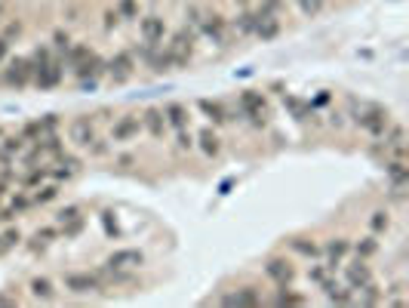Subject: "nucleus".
<instances>
[{
  "label": "nucleus",
  "mask_w": 409,
  "mask_h": 308,
  "mask_svg": "<svg viewBox=\"0 0 409 308\" xmlns=\"http://www.w3.org/2000/svg\"><path fill=\"white\" fill-rule=\"evenodd\" d=\"M0 305H16V296H3L0 293Z\"/></svg>",
  "instance_id": "nucleus-48"
},
{
  "label": "nucleus",
  "mask_w": 409,
  "mask_h": 308,
  "mask_svg": "<svg viewBox=\"0 0 409 308\" xmlns=\"http://www.w3.org/2000/svg\"><path fill=\"white\" fill-rule=\"evenodd\" d=\"M219 302L222 305H262V302H265V296H262L259 287H240V290L222 296Z\"/></svg>",
  "instance_id": "nucleus-21"
},
{
  "label": "nucleus",
  "mask_w": 409,
  "mask_h": 308,
  "mask_svg": "<svg viewBox=\"0 0 409 308\" xmlns=\"http://www.w3.org/2000/svg\"><path fill=\"white\" fill-rule=\"evenodd\" d=\"M369 228H373V234H385L388 228H391V213H388V209H375V213L369 216Z\"/></svg>",
  "instance_id": "nucleus-35"
},
{
  "label": "nucleus",
  "mask_w": 409,
  "mask_h": 308,
  "mask_svg": "<svg viewBox=\"0 0 409 308\" xmlns=\"http://www.w3.org/2000/svg\"><path fill=\"white\" fill-rule=\"evenodd\" d=\"M59 130V117L56 114H46V117H41V121H31V123H25L22 130H19V136H22L25 142H37L41 136H46V133H56Z\"/></svg>",
  "instance_id": "nucleus-19"
},
{
  "label": "nucleus",
  "mask_w": 409,
  "mask_h": 308,
  "mask_svg": "<svg viewBox=\"0 0 409 308\" xmlns=\"http://www.w3.org/2000/svg\"><path fill=\"white\" fill-rule=\"evenodd\" d=\"M25 148H28V142L19 133H3V139H0V167H10L12 161H19Z\"/></svg>",
  "instance_id": "nucleus-20"
},
{
  "label": "nucleus",
  "mask_w": 409,
  "mask_h": 308,
  "mask_svg": "<svg viewBox=\"0 0 409 308\" xmlns=\"http://www.w3.org/2000/svg\"><path fill=\"white\" fill-rule=\"evenodd\" d=\"M71 43H74V41H71V34H68L65 28H56V31H52V52H56V56H62V52L68 50Z\"/></svg>",
  "instance_id": "nucleus-39"
},
{
  "label": "nucleus",
  "mask_w": 409,
  "mask_h": 308,
  "mask_svg": "<svg viewBox=\"0 0 409 308\" xmlns=\"http://www.w3.org/2000/svg\"><path fill=\"white\" fill-rule=\"evenodd\" d=\"M185 28H191L197 37H207L216 47H225L228 43V22L213 10H203L197 3H188L185 10Z\"/></svg>",
  "instance_id": "nucleus-2"
},
{
  "label": "nucleus",
  "mask_w": 409,
  "mask_h": 308,
  "mask_svg": "<svg viewBox=\"0 0 409 308\" xmlns=\"http://www.w3.org/2000/svg\"><path fill=\"white\" fill-rule=\"evenodd\" d=\"M28 290H31V296H34V299H52V296H56V287H52L50 278H34L28 284Z\"/></svg>",
  "instance_id": "nucleus-33"
},
{
  "label": "nucleus",
  "mask_w": 409,
  "mask_h": 308,
  "mask_svg": "<svg viewBox=\"0 0 409 308\" xmlns=\"http://www.w3.org/2000/svg\"><path fill=\"white\" fill-rule=\"evenodd\" d=\"M87 154H90V157H105V154H111V142H108V139H96Z\"/></svg>",
  "instance_id": "nucleus-45"
},
{
  "label": "nucleus",
  "mask_w": 409,
  "mask_h": 308,
  "mask_svg": "<svg viewBox=\"0 0 409 308\" xmlns=\"http://www.w3.org/2000/svg\"><path fill=\"white\" fill-rule=\"evenodd\" d=\"M19 244H22V232H19V228H6V232L0 234V256L10 253L12 247H19Z\"/></svg>",
  "instance_id": "nucleus-36"
},
{
  "label": "nucleus",
  "mask_w": 409,
  "mask_h": 308,
  "mask_svg": "<svg viewBox=\"0 0 409 308\" xmlns=\"http://www.w3.org/2000/svg\"><path fill=\"white\" fill-rule=\"evenodd\" d=\"M342 278H345V284L351 287L354 293H357L360 287L373 284V271H369L366 259H357V256H354V262H348V265H342Z\"/></svg>",
  "instance_id": "nucleus-13"
},
{
  "label": "nucleus",
  "mask_w": 409,
  "mask_h": 308,
  "mask_svg": "<svg viewBox=\"0 0 409 308\" xmlns=\"http://www.w3.org/2000/svg\"><path fill=\"white\" fill-rule=\"evenodd\" d=\"M142 133H145V127H142V114L129 111V114H120L114 123H111L108 142H111V145H127V142L138 139Z\"/></svg>",
  "instance_id": "nucleus-6"
},
{
  "label": "nucleus",
  "mask_w": 409,
  "mask_h": 308,
  "mask_svg": "<svg viewBox=\"0 0 409 308\" xmlns=\"http://www.w3.org/2000/svg\"><path fill=\"white\" fill-rule=\"evenodd\" d=\"M326 102H329V93H320V96H317V102H314V105H326Z\"/></svg>",
  "instance_id": "nucleus-49"
},
{
  "label": "nucleus",
  "mask_w": 409,
  "mask_h": 308,
  "mask_svg": "<svg viewBox=\"0 0 409 308\" xmlns=\"http://www.w3.org/2000/svg\"><path fill=\"white\" fill-rule=\"evenodd\" d=\"M117 167H133V154H120L117 157Z\"/></svg>",
  "instance_id": "nucleus-47"
},
{
  "label": "nucleus",
  "mask_w": 409,
  "mask_h": 308,
  "mask_svg": "<svg viewBox=\"0 0 409 308\" xmlns=\"http://www.w3.org/2000/svg\"><path fill=\"white\" fill-rule=\"evenodd\" d=\"M62 284H65V290H68V293H102L105 287H108L102 274H90V271L65 274Z\"/></svg>",
  "instance_id": "nucleus-11"
},
{
  "label": "nucleus",
  "mask_w": 409,
  "mask_h": 308,
  "mask_svg": "<svg viewBox=\"0 0 409 308\" xmlns=\"http://www.w3.org/2000/svg\"><path fill=\"white\" fill-rule=\"evenodd\" d=\"M114 12L120 22H133V19H138V0H117Z\"/></svg>",
  "instance_id": "nucleus-34"
},
{
  "label": "nucleus",
  "mask_w": 409,
  "mask_h": 308,
  "mask_svg": "<svg viewBox=\"0 0 409 308\" xmlns=\"http://www.w3.org/2000/svg\"><path fill=\"white\" fill-rule=\"evenodd\" d=\"M136 74V56L133 50H117L111 59H105V77L111 83H127Z\"/></svg>",
  "instance_id": "nucleus-7"
},
{
  "label": "nucleus",
  "mask_w": 409,
  "mask_h": 308,
  "mask_svg": "<svg viewBox=\"0 0 409 308\" xmlns=\"http://www.w3.org/2000/svg\"><path fill=\"white\" fill-rule=\"evenodd\" d=\"M3 83L12 90L31 87V62L28 56H10L3 62Z\"/></svg>",
  "instance_id": "nucleus-8"
},
{
  "label": "nucleus",
  "mask_w": 409,
  "mask_h": 308,
  "mask_svg": "<svg viewBox=\"0 0 409 308\" xmlns=\"http://www.w3.org/2000/svg\"><path fill=\"white\" fill-rule=\"evenodd\" d=\"M71 71H74L77 83H81L83 90H96V87H98V81L105 77V59L98 56L96 50H90L87 56H83Z\"/></svg>",
  "instance_id": "nucleus-5"
},
{
  "label": "nucleus",
  "mask_w": 409,
  "mask_h": 308,
  "mask_svg": "<svg viewBox=\"0 0 409 308\" xmlns=\"http://www.w3.org/2000/svg\"><path fill=\"white\" fill-rule=\"evenodd\" d=\"M197 108L203 111V117H207V121H213V127H225V123L234 121L231 108L222 99H197Z\"/></svg>",
  "instance_id": "nucleus-16"
},
{
  "label": "nucleus",
  "mask_w": 409,
  "mask_h": 308,
  "mask_svg": "<svg viewBox=\"0 0 409 308\" xmlns=\"http://www.w3.org/2000/svg\"><path fill=\"white\" fill-rule=\"evenodd\" d=\"M351 253L357 259H373L375 253H379V240H375V234H369V238H360L357 244H351Z\"/></svg>",
  "instance_id": "nucleus-31"
},
{
  "label": "nucleus",
  "mask_w": 409,
  "mask_h": 308,
  "mask_svg": "<svg viewBox=\"0 0 409 308\" xmlns=\"http://www.w3.org/2000/svg\"><path fill=\"white\" fill-rule=\"evenodd\" d=\"M289 250H293L299 259H308V262H317L323 256V247H317L311 238H293L289 240Z\"/></svg>",
  "instance_id": "nucleus-28"
},
{
  "label": "nucleus",
  "mask_w": 409,
  "mask_h": 308,
  "mask_svg": "<svg viewBox=\"0 0 409 308\" xmlns=\"http://www.w3.org/2000/svg\"><path fill=\"white\" fill-rule=\"evenodd\" d=\"M87 228V216H81V219H74V222H65V225H59V234H62L65 240H74L77 234Z\"/></svg>",
  "instance_id": "nucleus-37"
},
{
  "label": "nucleus",
  "mask_w": 409,
  "mask_h": 308,
  "mask_svg": "<svg viewBox=\"0 0 409 308\" xmlns=\"http://www.w3.org/2000/svg\"><path fill=\"white\" fill-rule=\"evenodd\" d=\"M265 278L271 280L274 287H289L295 280V265L283 256H271L265 262Z\"/></svg>",
  "instance_id": "nucleus-12"
},
{
  "label": "nucleus",
  "mask_w": 409,
  "mask_h": 308,
  "mask_svg": "<svg viewBox=\"0 0 409 308\" xmlns=\"http://www.w3.org/2000/svg\"><path fill=\"white\" fill-rule=\"evenodd\" d=\"M234 3H237V6H240V10H243V6H253V0H234Z\"/></svg>",
  "instance_id": "nucleus-50"
},
{
  "label": "nucleus",
  "mask_w": 409,
  "mask_h": 308,
  "mask_svg": "<svg viewBox=\"0 0 409 308\" xmlns=\"http://www.w3.org/2000/svg\"><path fill=\"white\" fill-rule=\"evenodd\" d=\"M96 139H98V136H96V121H92L90 114H81V117H74V121L68 123V142L74 148L90 152Z\"/></svg>",
  "instance_id": "nucleus-9"
},
{
  "label": "nucleus",
  "mask_w": 409,
  "mask_h": 308,
  "mask_svg": "<svg viewBox=\"0 0 409 308\" xmlns=\"http://www.w3.org/2000/svg\"><path fill=\"white\" fill-rule=\"evenodd\" d=\"M255 10L271 12V16H280V12H283V0H259V6H255Z\"/></svg>",
  "instance_id": "nucleus-44"
},
{
  "label": "nucleus",
  "mask_w": 409,
  "mask_h": 308,
  "mask_svg": "<svg viewBox=\"0 0 409 308\" xmlns=\"http://www.w3.org/2000/svg\"><path fill=\"white\" fill-rule=\"evenodd\" d=\"M160 111H163V121H167V130H173V133L188 130V108L182 102H167Z\"/></svg>",
  "instance_id": "nucleus-23"
},
{
  "label": "nucleus",
  "mask_w": 409,
  "mask_h": 308,
  "mask_svg": "<svg viewBox=\"0 0 409 308\" xmlns=\"http://www.w3.org/2000/svg\"><path fill=\"white\" fill-rule=\"evenodd\" d=\"M3 133H6V130H3V127H0V139H3Z\"/></svg>",
  "instance_id": "nucleus-51"
},
{
  "label": "nucleus",
  "mask_w": 409,
  "mask_h": 308,
  "mask_svg": "<svg viewBox=\"0 0 409 308\" xmlns=\"http://www.w3.org/2000/svg\"><path fill=\"white\" fill-rule=\"evenodd\" d=\"M194 145L200 148V154L209 157V161L222 154V139H219V133H216L213 127H203L200 133H197V142H194Z\"/></svg>",
  "instance_id": "nucleus-25"
},
{
  "label": "nucleus",
  "mask_w": 409,
  "mask_h": 308,
  "mask_svg": "<svg viewBox=\"0 0 409 308\" xmlns=\"http://www.w3.org/2000/svg\"><path fill=\"white\" fill-rule=\"evenodd\" d=\"M142 127H145V133H148L151 139L160 142L163 136H167V121H163V111L160 108H145L142 111Z\"/></svg>",
  "instance_id": "nucleus-22"
},
{
  "label": "nucleus",
  "mask_w": 409,
  "mask_h": 308,
  "mask_svg": "<svg viewBox=\"0 0 409 308\" xmlns=\"http://www.w3.org/2000/svg\"><path fill=\"white\" fill-rule=\"evenodd\" d=\"M194 41H197L194 31H191V28H179L173 37H169L167 50L173 52L176 59H182V65H188V62H191V56H194Z\"/></svg>",
  "instance_id": "nucleus-14"
},
{
  "label": "nucleus",
  "mask_w": 409,
  "mask_h": 308,
  "mask_svg": "<svg viewBox=\"0 0 409 308\" xmlns=\"http://www.w3.org/2000/svg\"><path fill=\"white\" fill-rule=\"evenodd\" d=\"M231 31L237 34V41L253 37V31H255V10H253V6H243V10L237 12L234 22H231Z\"/></svg>",
  "instance_id": "nucleus-26"
},
{
  "label": "nucleus",
  "mask_w": 409,
  "mask_h": 308,
  "mask_svg": "<svg viewBox=\"0 0 409 308\" xmlns=\"http://www.w3.org/2000/svg\"><path fill=\"white\" fill-rule=\"evenodd\" d=\"M280 96H283V105H286V108L295 114V121H311V117H314L311 102H302V99H295V96H289V93H280Z\"/></svg>",
  "instance_id": "nucleus-30"
},
{
  "label": "nucleus",
  "mask_w": 409,
  "mask_h": 308,
  "mask_svg": "<svg viewBox=\"0 0 409 308\" xmlns=\"http://www.w3.org/2000/svg\"><path fill=\"white\" fill-rule=\"evenodd\" d=\"M280 31H283L280 16H271V12L255 10V31H253V37H259L262 43H268V41H274Z\"/></svg>",
  "instance_id": "nucleus-18"
},
{
  "label": "nucleus",
  "mask_w": 409,
  "mask_h": 308,
  "mask_svg": "<svg viewBox=\"0 0 409 308\" xmlns=\"http://www.w3.org/2000/svg\"><path fill=\"white\" fill-rule=\"evenodd\" d=\"M323 256H326V268L335 274V268L345 265V259L351 256V240L348 238H333L326 247H323Z\"/></svg>",
  "instance_id": "nucleus-17"
},
{
  "label": "nucleus",
  "mask_w": 409,
  "mask_h": 308,
  "mask_svg": "<svg viewBox=\"0 0 409 308\" xmlns=\"http://www.w3.org/2000/svg\"><path fill=\"white\" fill-rule=\"evenodd\" d=\"M98 222H102V232H105V238H120V225H117L114 213H108V209H105V213L98 216Z\"/></svg>",
  "instance_id": "nucleus-40"
},
{
  "label": "nucleus",
  "mask_w": 409,
  "mask_h": 308,
  "mask_svg": "<svg viewBox=\"0 0 409 308\" xmlns=\"http://www.w3.org/2000/svg\"><path fill=\"white\" fill-rule=\"evenodd\" d=\"M163 34H167V19L160 16H145L142 22H138V37H142V43H154V47H160L163 43Z\"/></svg>",
  "instance_id": "nucleus-15"
},
{
  "label": "nucleus",
  "mask_w": 409,
  "mask_h": 308,
  "mask_svg": "<svg viewBox=\"0 0 409 308\" xmlns=\"http://www.w3.org/2000/svg\"><path fill=\"white\" fill-rule=\"evenodd\" d=\"M59 238H62V234H59V225H43L28 238V250L31 253H43V250H50Z\"/></svg>",
  "instance_id": "nucleus-24"
},
{
  "label": "nucleus",
  "mask_w": 409,
  "mask_h": 308,
  "mask_svg": "<svg viewBox=\"0 0 409 308\" xmlns=\"http://www.w3.org/2000/svg\"><path fill=\"white\" fill-rule=\"evenodd\" d=\"M145 262V256L138 250H117V253H111L108 262H105V268H138Z\"/></svg>",
  "instance_id": "nucleus-27"
},
{
  "label": "nucleus",
  "mask_w": 409,
  "mask_h": 308,
  "mask_svg": "<svg viewBox=\"0 0 409 308\" xmlns=\"http://www.w3.org/2000/svg\"><path fill=\"white\" fill-rule=\"evenodd\" d=\"M295 6H299V12L302 16H308V19H314L317 12L326 6V0H295Z\"/></svg>",
  "instance_id": "nucleus-41"
},
{
  "label": "nucleus",
  "mask_w": 409,
  "mask_h": 308,
  "mask_svg": "<svg viewBox=\"0 0 409 308\" xmlns=\"http://www.w3.org/2000/svg\"><path fill=\"white\" fill-rule=\"evenodd\" d=\"M329 274H333V271L326 268V262H317V265L308 268V280H311V284H317V287H320V284H326Z\"/></svg>",
  "instance_id": "nucleus-42"
},
{
  "label": "nucleus",
  "mask_w": 409,
  "mask_h": 308,
  "mask_svg": "<svg viewBox=\"0 0 409 308\" xmlns=\"http://www.w3.org/2000/svg\"><path fill=\"white\" fill-rule=\"evenodd\" d=\"M28 62H31V83H34L41 93H46V90H56L59 83H62L65 65H62V59L52 52L50 43L34 47V52L28 56Z\"/></svg>",
  "instance_id": "nucleus-1"
},
{
  "label": "nucleus",
  "mask_w": 409,
  "mask_h": 308,
  "mask_svg": "<svg viewBox=\"0 0 409 308\" xmlns=\"http://www.w3.org/2000/svg\"><path fill=\"white\" fill-rule=\"evenodd\" d=\"M46 170H50V182H71L77 173H81V157H74L71 152L56 154L52 161H46Z\"/></svg>",
  "instance_id": "nucleus-10"
},
{
  "label": "nucleus",
  "mask_w": 409,
  "mask_h": 308,
  "mask_svg": "<svg viewBox=\"0 0 409 308\" xmlns=\"http://www.w3.org/2000/svg\"><path fill=\"white\" fill-rule=\"evenodd\" d=\"M348 117H351L364 133L373 136V139H381L385 130L394 123L391 111L381 108L379 102H369V99H348Z\"/></svg>",
  "instance_id": "nucleus-3"
},
{
  "label": "nucleus",
  "mask_w": 409,
  "mask_h": 308,
  "mask_svg": "<svg viewBox=\"0 0 409 308\" xmlns=\"http://www.w3.org/2000/svg\"><path fill=\"white\" fill-rule=\"evenodd\" d=\"M83 216V207L81 204H68V207H62L56 213V225H65V222H74V219H81Z\"/></svg>",
  "instance_id": "nucleus-38"
},
{
  "label": "nucleus",
  "mask_w": 409,
  "mask_h": 308,
  "mask_svg": "<svg viewBox=\"0 0 409 308\" xmlns=\"http://www.w3.org/2000/svg\"><path fill=\"white\" fill-rule=\"evenodd\" d=\"M102 25H105V31H111V28H117V25H120V19H117L114 10H108V12L102 16Z\"/></svg>",
  "instance_id": "nucleus-46"
},
{
  "label": "nucleus",
  "mask_w": 409,
  "mask_h": 308,
  "mask_svg": "<svg viewBox=\"0 0 409 308\" xmlns=\"http://www.w3.org/2000/svg\"><path fill=\"white\" fill-rule=\"evenodd\" d=\"M271 302L274 305H308V296H305V293H295L293 284H289V287H277Z\"/></svg>",
  "instance_id": "nucleus-29"
},
{
  "label": "nucleus",
  "mask_w": 409,
  "mask_h": 308,
  "mask_svg": "<svg viewBox=\"0 0 409 308\" xmlns=\"http://www.w3.org/2000/svg\"><path fill=\"white\" fill-rule=\"evenodd\" d=\"M176 148H179V152H191V148H194L191 130H179V133H176Z\"/></svg>",
  "instance_id": "nucleus-43"
},
{
  "label": "nucleus",
  "mask_w": 409,
  "mask_h": 308,
  "mask_svg": "<svg viewBox=\"0 0 409 308\" xmlns=\"http://www.w3.org/2000/svg\"><path fill=\"white\" fill-rule=\"evenodd\" d=\"M237 111H240V114L247 117L255 130H262L268 123V99H265V93H259V90H243L240 99H237Z\"/></svg>",
  "instance_id": "nucleus-4"
},
{
  "label": "nucleus",
  "mask_w": 409,
  "mask_h": 308,
  "mask_svg": "<svg viewBox=\"0 0 409 308\" xmlns=\"http://www.w3.org/2000/svg\"><path fill=\"white\" fill-rule=\"evenodd\" d=\"M59 198V182H43L41 188H34V194H31V201H34V207H43L50 204V201Z\"/></svg>",
  "instance_id": "nucleus-32"
}]
</instances>
